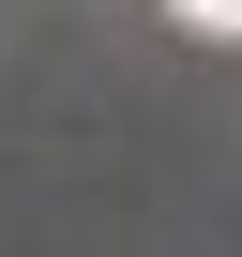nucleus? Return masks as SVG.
I'll list each match as a JSON object with an SVG mask.
<instances>
[{
	"label": "nucleus",
	"mask_w": 242,
	"mask_h": 257,
	"mask_svg": "<svg viewBox=\"0 0 242 257\" xmlns=\"http://www.w3.org/2000/svg\"><path fill=\"white\" fill-rule=\"evenodd\" d=\"M182 16H197V31H242V0H182Z\"/></svg>",
	"instance_id": "f257e3e1"
}]
</instances>
